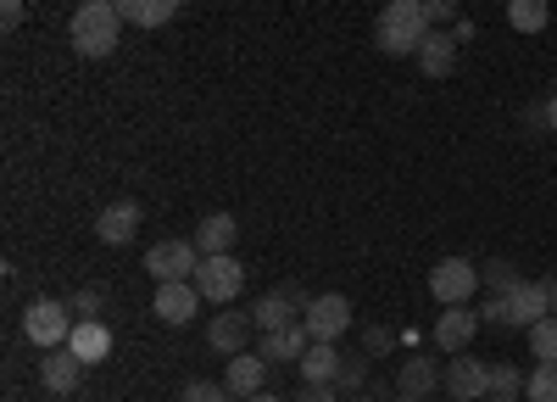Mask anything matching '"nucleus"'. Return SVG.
<instances>
[{
	"label": "nucleus",
	"instance_id": "obj_1",
	"mask_svg": "<svg viewBox=\"0 0 557 402\" xmlns=\"http://www.w3.org/2000/svg\"><path fill=\"white\" fill-rule=\"evenodd\" d=\"M430 34V12L424 0H385L374 17V45L385 57H418V45Z\"/></svg>",
	"mask_w": 557,
	"mask_h": 402
},
{
	"label": "nucleus",
	"instance_id": "obj_2",
	"mask_svg": "<svg viewBox=\"0 0 557 402\" xmlns=\"http://www.w3.org/2000/svg\"><path fill=\"white\" fill-rule=\"evenodd\" d=\"M73 51L89 57V62H101L117 51V34H123V12H117V0H78V12H73Z\"/></svg>",
	"mask_w": 557,
	"mask_h": 402
},
{
	"label": "nucleus",
	"instance_id": "obj_3",
	"mask_svg": "<svg viewBox=\"0 0 557 402\" xmlns=\"http://www.w3.org/2000/svg\"><path fill=\"white\" fill-rule=\"evenodd\" d=\"M73 307L67 302H57V296H39V302H28L23 307V336L39 346V352H51V346H67V336H73Z\"/></svg>",
	"mask_w": 557,
	"mask_h": 402
},
{
	"label": "nucleus",
	"instance_id": "obj_4",
	"mask_svg": "<svg viewBox=\"0 0 557 402\" xmlns=\"http://www.w3.org/2000/svg\"><path fill=\"white\" fill-rule=\"evenodd\" d=\"M196 291L207 296V302H235L240 291H246V268H240V257L235 252H218V257H201V268H196Z\"/></svg>",
	"mask_w": 557,
	"mask_h": 402
},
{
	"label": "nucleus",
	"instance_id": "obj_5",
	"mask_svg": "<svg viewBox=\"0 0 557 402\" xmlns=\"http://www.w3.org/2000/svg\"><path fill=\"white\" fill-rule=\"evenodd\" d=\"M430 291L441 307H469V296L480 291V268L469 257H441L430 268Z\"/></svg>",
	"mask_w": 557,
	"mask_h": 402
},
{
	"label": "nucleus",
	"instance_id": "obj_6",
	"mask_svg": "<svg viewBox=\"0 0 557 402\" xmlns=\"http://www.w3.org/2000/svg\"><path fill=\"white\" fill-rule=\"evenodd\" d=\"M307 302H312V296H301V285H273V291L257 296L251 325H257V330H290V325L307 319Z\"/></svg>",
	"mask_w": 557,
	"mask_h": 402
},
{
	"label": "nucleus",
	"instance_id": "obj_7",
	"mask_svg": "<svg viewBox=\"0 0 557 402\" xmlns=\"http://www.w3.org/2000/svg\"><path fill=\"white\" fill-rule=\"evenodd\" d=\"M196 268H201V246L196 241H162L146 252V275L157 285H173V280H196Z\"/></svg>",
	"mask_w": 557,
	"mask_h": 402
},
{
	"label": "nucleus",
	"instance_id": "obj_8",
	"mask_svg": "<svg viewBox=\"0 0 557 402\" xmlns=\"http://www.w3.org/2000/svg\"><path fill=\"white\" fill-rule=\"evenodd\" d=\"M351 319H357V313H351V302L341 296V291H323V296H312L307 302V336L312 341H341L346 330H351Z\"/></svg>",
	"mask_w": 557,
	"mask_h": 402
},
{
	"label": "nucleus",
	"instance_id": "obj_9",
	"mask_svg": "<svg viewBox=\"0 0 557 402\" xmlns=\"http://www.w3.org/2000/svg\"><path fill=\"white\" fill-rule=\"evenodd\" d=\"M201 291H196V280H173V285H157V296H151V313L162 325H196V313H201Z\"/></svg>",
	"mask_w": 557,
	"mask_h": 402
},
{
	"label": "nucleus",
	"instance_id": "obj_10",
	"mask_svg": "<svg viewBox=\"0 0 557 402\" xmlns=\"http://www.w3.org/2000/svg\"><path fill=\"white\" fill-rule=\"evenodd\" d=\"M446 391L457 402H485L491 397V364H480L474 352H457L446 364Z\"/></svg>",
	"mask_w": 557,
	"mask_h": 402
},
{
	"label": "nucleus",
	"instance_id": "obj_11",
	"mask_svg": "<svg viewBox=\"0 0 557 402\" xmlns=\"http://www.w3.org/2000/svg\"><path fill=\"white\" fill-rule=\"evenodd\" d=\"M139 223H146V212H139V202H107L101 212H96V241L101 246H128L134 235H139Z\"/></svg>",
	"mask_w": 557,
	"mask_h": 402
},
{
	"label": "nucleus",
	"instance_id": "obj_12",
	"mask_svg": "<svg viewBox=\"0 0 557 402\" xmlns=\"http://www.w3.org/2000/svg\"><path fill=\"white\" fill-rule=\"evenodd\" d=\"M84 357L73 352V346H51L45 352V364H39V386L51 391V397H73L78 391V380H84Z\"/></svg>",
	"mask_w": 557,
	"mask_h": 402
},
{
	"label": "nucleus",
	"instance_id": "obj_13",
	"mask_svg": "<svg viewBox=\"0 0 557 402\" xmlns=\"http://www.w3.org/2000/svg\"><path fill=\"white\" fill-rule=\"evenodd\" d=\"M251 313H240V307H223L218 319L207 325V346L218 352V357H240L246 352V341H251Z\"/></svg>",
	"mask_w": 557,
	"mask_h": 402
},
{
	"label": "nucleus",
	"instance_id": "obj_14",
	"mask_svg": "<svg viewBox=\"0 0 557 402\" xmlns=\"http://www.w3.org/2000/svg\"><path fill=\"white\" fill-rule=\"evenodd\" d=\"M480 336V307H446L441 319H435V346L441 352H469V341Z\"/></svg>",
	"mask_w": 557,
	"mask_h": 402
},
{
	"label": "nucleus",
	"instance_id": "obj_15",
	"mask_svg": "<svg viewBox=\"0 0 557 402\" xmlns=\"http://www.w3.org/2000/svg\"><path fill=\"white\" fill-rule=\"evenodd\" d=\"M507 307H513V330H530L552 313V285L546 280H524L519 291H507Z\"/></svg>",
	"mask_w": 557,
	"mask_h": 402
},
{
	"label": "nucleus",
	"instance_id": "obj_16",
	"mask_svg": "<svg viewBox=\"0 0 557 402\" xmlns=\"http://www.w3.org/2000/svg\"><path fill=\"white\" fill-rule=\"evenodd\" d=\"M312 346L307 325H290V330H257V352L268 364H301V352Z\"/></svg>",
	"mask_w": 557,
	"mask_h": 402
},
{
	"label": "nucleus",
	"instance_id": "obj_17",
	"mask_svg": "<svg viewBox=\"0 0 557 402\" xmlns=\"http://www.w3.org/2000/svg\"><path fill=\"white\" fill-rule=\"evenodd\" d=\"M341 364H346V357H341L335 341H312V346L301 352V364H296V369H301L307 386H335V380H341Z\"/></svg>",
	"mask_w": 557,
	"mask_h": 402
},
{
	"label": "nucleus",
	"instance_id": "obj_18",
	"mask_svg": "<svg viewBox=\"0 0 557 402\" xmlns=\"http://www.w3.org/2000/svg\"><path fill=\"white\" fill-rule=\"evenodd\" d=\"M262 380H268V357L262 352H240V357H228V375H223V386H228V397H257L262 391Z\"/></svg>",
	"mask_w": 557,
	"mask_h": 402
},
{
	"label": "nucleus",
	"instance_id": "obj_19",
	"mask_svg": "<svg viewBox=\"0 0 557 402\" xmlns=\"http://www.w3.org/2000/svg\"><path fill=\"white\" fill-rule=\"evenodd\" d=\"M418 68H424L430 78L457 73V39H451V28H430L424 34V45H418Z\"/></svg>",
	"mask_w": 557,
	"mask_h": 402
},
{
	"label": "nucleus",
	"instance_id": "obj_20",
	"mask_svg": "<svg viewBox=\"0 0 557 402\" xmlns=\"http://www.w3.org/2000/svg\"><path fill=\"white\" fill-rule=\"evenodd\" d=\"M396 386H401V391H412V397H430L435 386H446V369L435 364L430 352H412L407 364H401V375H396Z\"/></svg>",
	"mask_w": 557,
	"mask_h": 402
},
{
	"label": "nucleus",
	"instance_id": "obj_21",
	"mask_svg": "<svg viewBox=\"0 0 557 402\" xmlns=\"http://www.w3.org/2000/svg\"><path fill=\"white\" fill-rule=\"evenodd\" d=\"M67 346L84 357V364H107V357H112V330L101 319H78L73 336H67Z\"/></svg>",
	"mask_w": 557,
	"mask_h": 402
},
{
	"label": "nucleus",
	"instance_id": "obj_22",
	"mask_svg": "<svg viewBox=\"0 0 557 402\" xmlns=\"http://www.w3.org/2000/svg\"><path fill=\"white\" fill-rule=\"evenodd\" d=\"M235 235H240L235 212H207V218L196 223V246H201V257H218V252H228V246H235Z\"/></svg>",
	"mask_w": 557,
	"mask_h": 402
},
{
	"label": "nucleus",
	"instance_id": "obj_23",
	"mask_svg": "<svg viewBox=\"0 0 557 402\" xmlns=\"http://www.w3.org/2000/svg\"><path fill=\"white\" fill-rule=\"evenodd\" d=\"M178 7L184 0H117L123 23H134V28H162V23H173Z\"/></svg>",
	"mask_w": 557,
	"mask_h": 402
},
{
	"label": "nucleus",
	"instance_id": "obj_24",
	"mask_svg": "<svg viewBox=\"0 0 557 402\" xmlns=\"http://www.w3.org/2000/svg\"><path fill=\"white\" fill-rule=\"evenodd\" d=\"M507 23H513L519 34H541L552 23V7L546 0H507Z\"/></svg>",
	"mask_w": 557,
	"mask_h": 402
},
{
	"label": "nucleus",
	"instance_id": "obj_25",
	"mask_svg": "<svg viewBox=\"0 0 557 402\" xmlns=\"http://www.w3.org/2000/svg\"><path fill=\"white\" fill-rule=\"evenodd\" d=\"M480 285H485V291H502V296H507V291H519V285H524V275H519V268L507 263V257H491V263L480 268Z\"/></svg>",
	"mask_w": 557,
	"mask_h": 402
},
{
	"label": "nucleus",
	"instance_id": "obj_26",
	"mask_svg": "<svg viewBox=\"0 0 557 402\" xmlns=\"http://www.w3.org/2000/svg\"><path fill=\"white\" fill-rule=\"evenodd\" d=\"M524 369L519 364H491V397H507V402H519L524 397Z\"/></svg>",
	"mask_w": 557,
	"mask_h": 402
},
{
	"label": "nucleus",
	"instance_id": "obj_27",
	"mask_svg": "<svg viewBox=\"0 0 557 402\" xmlns=\"http://www.w3.org/2000/svg\"><path fill=\"white\" fill-rule=\"evenodd\" d=\"M524 336H530L535 364H552V357H557V313H546V319H541V325H530Z\"/></svg>",
	"mask_w": 557,
	"mask_h": 402
},
{
	"label": "nucleus",
	"instance_id": "obj_28",
	"mask_svg": "<svg viewBox=\"0 0 557 402\" xmlns=\"http://www.w3.org/2000/svg\"><path fill=\"white\" fill-rule=\"evenodd\" d=\"M524 402H557V357L535 364V375L524 380Z\"/></svg>",
	"mask_w": 557,
	"mask_h": 402
},
{
	"label": "nucleus",
	"instance_id": "obj_29",
	"mask_svg": "<svg viewBox=\"0 0 557 402\" xmlns=\"http://www.w3.org/2000/svg\"><path fill=\"white\" fill-rule=\"evenodd\" d=\"M101 302H107V291H101V285H78V291L67 296L73 319H101Z\"/></svg>",
	"mask_w": 557,
	"mask_h": 402
},
{
	"label": "nucleus",
	"instance_id": "obj_30",
	"mask_svg": "<svg viewBox=\"0 0 557 402\" xmlns=\"http://www.w3.org/2000/svg\"><path fill=\"white\" fill-rule=\"evenodd\" d=\"M480 325H496V330H513V307H507V296H502V291H491V296L480 302Z\"/></svg>",
	"mask_w": 557,
	"mask_h": 402
},
{
	"label": "nucleus",
	"instance_id": "obj_31",
	"mask_svg": "<svg viewBox=\"0 0 557 402\" xmlns=\"http://www.w3.org/2000/svg\"><path fill=\"white\" fill-rule=\"evenodd\" d=\"M178 402H235V397H228L223 380H190V386L178 391Z\"/></svg>",
	"mask_w": 557,
	"mask_h": 402
},
{
	"label": "nucleus",
	"instance_id": "obj_32",
	"mask_svg": "<svg viewBox=\"0 0 557 402\" xmlns=\"http://www.w3.org/2000/svg\"><path fill=\"white\" fill-rule=\"evenodd\" d=\"M335 386H346V391H362V386H368V352L346 357V364H341V380H335Z\"/></svg>",
	"mask_w": 557,
	"mask_h": 402
},
{
	"label": "nucleus",
	"instance_id": "obj_33",
	"mask_svg": "<svg viewBox=\"0 0 557 402\" xmlns=\"http://www.w3.org/2000/svg\"><path fill=\"white\" fill-rule=\"evenodd\" d=\"M391 341H396V336H391L385 325H368V330H362V352H368V357H385Z\"/></svg>",
	"mask_w": 557,
	"mask_h": 402
},
{
	"label": "nucleus",
	"instance_id": "obj_34",
	"mask_svg": "<svg viewBox=\"0 0 557 402\" xmlns=\"http://www.w3.org/2000/svg\"><path fill=\"white\" fill-rule=\"evenodd\" d=\"M23 17H28L23 0H0V28H7V34H17V28H23Z\"/></svg>",
	"mask_w": 557,
	"mask_h": 402
},
{
	"label": "nucleus",
	"instance_id": "obj_35",
	"mask_svg": "<svg viewBox=\"0 0 557 402\" xmlns=\"http://www.w3.org/2000/svg\"><path fill=\"white\" fill-rule=\"evenodd\" d=\"M424 12H430V28L457 23V0H424Z\"/></svg>",
	"mask_w": 557,
	"mask_h": 402
},
{
	"label": "nucleus",
	"instance_id": "obj_36",
	"mask_svg": "<svg viewBox=\"0 0 557 402\" xmlns=\"http://www.w3.org/2000/svg\"><path fill=\"white\" fill-rule=\"evenodd\" d=\"M519 123H524V129H535V134H552V129H546V101H530V107L519 112Z\"/></svg>",
	"mask_w": 557,
	"mask_h": 402
},
{
	"label": "nucleus",
	"instance_id": "obj_37",
	"mask_svg": "<svg viewBox=\"0 0 557 402\" xmlns=\"http://www.w3.org/2000/svg\"><path fill=\"white\" fill-rule=\"evenodd\" d=\"M296 402H335V386H301Z\"/></svg>",
	"mask_w": 557,
	"mask_h": 402
},
{
	"label": "nucleus",
	"instance_id": "obj_38",
	"mask_svg": "<svg viewBox=\"0 0 557 402\" xmlns=\"http://www.w3.org/2000/svg\"><path fill=\"white\" fill-rule=\"evenodd\" d=\"M546 129L557 134V78H552V96H546Z\"/></svg>",
	"mask_w": 557,
	"mask_h": 402
},
{
	"label": "nucleus",
	"instance_id": "obj_39",
	"mask_svg": "<svg viewBox=\"0 0 557 402\" xmlns=\"http://www.w3.org/2000/svg\"><path fill=\"white\" fill-rule=\"evenodd\" d=\"M391 402H430V397H412V391H396Z\"/></svg>",
	"mask_w": 557,
	"mask_h": 402
},
{
	"label": "nucleus",
	"instance_id": "obj_40",
	"mask_svg": "<svg viewBox=\"0 0 557 402\" xmlns=\"http://www.w3.org/2000/svg\"><path fill=\"white\" fill-rule=\"evenodd\" d=\"M246 402H285V397H273V391H257V397H246Z\"/></svg>",
	"mask_w": 557,
	"mask_h": 402
},
{
	"label": "nucleus",
	"instance_id": "obj_41",
	"mask_svg": "<svg viewBox=\"0 0 557 402\" xmlns=\"http://www.w3.org/2000/svg\"><path fill=\"white\" fill-rule=\"evenodd\" d=\"M351 402H380V397H351Z\"/></svg>",
	"mask_w": 557,
	"mask_h": 402
},
{
	"label": "nucleus",
	"instance_id": "obj_42",
	"mask_svg": "<svg viewBox=\"0 0 557 402\" xmlns=\"http://www.w3.org/2000/svg\"><path fill=\"white\" fill-rule=\"evenodd\" d=\"M552 313H557V285H552Z\"/></svg>",
	"mask_w": 557,
	"mask_h": 402
},
{
	"label": "nucleus",
	"instance_id": "obj_43",
	"mask_svg": "<svg viewBox=\"0 0 557 402\" xmlns=\"http://www.w3.org/2000/svg\"><path fill=\"white\" fill-rule=\"evenodd\" d=\"M485 402H507V397H485Z\"/></svg>",
	"mask_w": 557,
	"mask_h": 402
}]
</instances>
